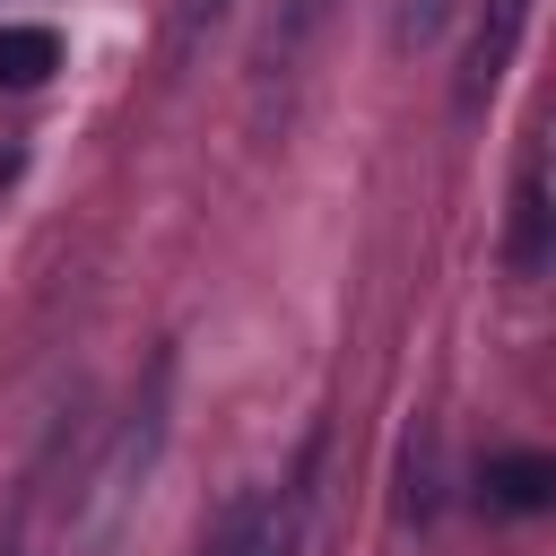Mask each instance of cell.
Wrapping results in <instances>:
<instances>
[{"mask_svg":"<svg viewBox=\"0 0 556 556\" xmlns=\"http://www.w3.org/2000/svg\"><path fill=\"white\" fill-rule=\"evenodd\" d=\"M452 17H460V0H391V52L408 61V52L443 43V35H452Z\"/></svg>","mask_w":556,"mask_h":556,"instance_id":"ba28073f","label":"cell"},{"mask_svg":"<svg viewBox=\"0 0 556 556\" xmlns=\"http://www.w3.org/2000/svg\"><path fill=\"white\" fill-rule=\"evenodd\" d=\"M547 495H556V460H547V452H504V460H486V504H495V513H547Z\"/></svg>","mask_w":556,"mask_h":556,"instance_id":"8992f818","label":"cell"},{"mask_svg":"<svg viewBox=\"0 0 556 556\" xmlns=\"http://www.w3.org/2000/svg\"><path fill=\"white\" fill-rule=\"evenodd\" d=\"M304 513H313L304 478H287V486H252V495L226 504V521L200 539V556H295V547H304Z\"/></svg>","mask_w":556,"mask_h":556,"instance_id":"3957f363","label":"cell"},{"mask_svg":"<svg viewBox=\"0 0 556 556\" xmlns=\"http://www.w3.org/2000/svg\"><path fill=\"white\" fill-rule=\"evenodd\" d=\"M52 70H61L52 26H0V87H43Z\"/></svg>","mask_w":556,"mask_h":556,"instance_id":"52a82bcc","label":"cell"},{"mask_svg":"<svg viewBox=\"0 0 556 556\" xmlns=\"http://www.w3.org/2000/svg\"><path fill=\"white\" fill-rule=\"evenodd\" d=\"M226 17V0H174V35H165V52H174V70L208 43V26Z\"/></svg>","mask_w":556,"mask_h":556,"instance_id":"9c48e42d","label":"cell"},{"mask_svg":"<svg viewBox=\"0 0 556 556\" xmlns=\"http://www.w3.org/2000/svg\"><path fill=\"white\" fill-rule=\"evenodd\" d=\"M165 391H174V356H156V365H148V382L130 391V408H122V426H113L104 460H96V469H87V486H78V521H70V547H78V556H113L122 521L139 513L148 469H156V452H165Z\"/></svg>","mask_w":556,"mask_h":556,"instance_id":"6da1fadb","label":"cell"},{"mask_svg":"<svg viewBox=\"0 0 556 556\" xmlns=\"http://www.w3.org/2000/svg\"><path fill=\"white\" fill-rule=\"evenodd\" d=\"M321 26H330V0H278L269 9L261 43H252V130H278L287 122V96H295L304 52L321 43Z\"/></svg>","mask_w":556,"mask_h":556,"instance_id":"7a4b0ae2","label":"cell"},{"mask_svg":"<svg viewBox=\"0 0 556 556\" xmlns=\"http://www.w3.org/2000/svg\"><path fill=\"white\" fill-rule=\"evenodd\" d=\"M547 243H556V208H547V148L530 139V148H521V174H513V226H504V261H513V278H539V269H547Z\"/></svg>","mask_w":556,"mask_h":556,"instance_id":"5b68a950","label":"cell"},{"mask_svg":"<svg viewBox=\"0 0 556 556\" xmlns=\"http://www.w3.org/2000/svg\"><path fill=\"white\" fill-rule=\"evenodd\" d=\"M530 9H539V0H478V26H469V43H460V78H452V113H478V104L504 87Z\"/></svg>","mask_w":556,"mask_h":556,"instance_id":"277c9868","label":"cell"}]
</instances>
